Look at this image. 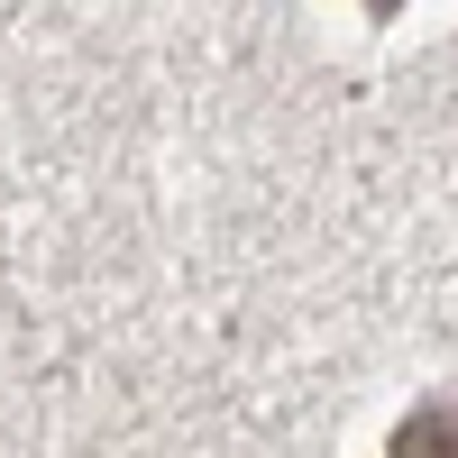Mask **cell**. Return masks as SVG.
I'll use <instances>...</instances> for the list:
<instances>
[{"mask_svg":"<svg viewBox=\"0 0 458 458\" xmlns=\"http://www.w3.org/2000/svg\"><path fill=\"white\" fill-rule=\"evenodd\" d=\"M386 458H458V386H440V394H422L394 422V440H386Z\"/></svg>","mask_w":458,"mask_h":458,"instance_id":"obj_1","label":"cell"}]
</instances>
